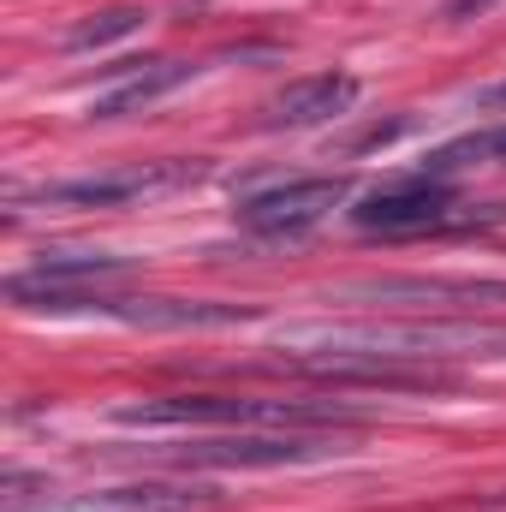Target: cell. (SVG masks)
<instances>
[{"label":"cell","instance_id":"52a82bcc","mask_svg":"<svg viewBox=\"0 0 506 512\" xmlns=\"http://www.w3.org/2000/svg\"><path fill=\"white\" fill-rule=\"evenodd\" d=\"M340 304H506V280L477 274H387L334 286Z\"/></svg>","mask_w":506,"mask_h":512},{"label":"cell","instance_id":"ba28073f","mask_svg":"<svg viewBox=\"0 0 506 512\" xmlns=\"http://www.w3.org/2000/svg\"><path fill=\"white\" fill-rule=\"evenodd\" d=\"M352 108H358V78H346V72H316V78L286 84V90L262 108V126L268 131H304V126L346 120Z\"/></svg>","mask_w":506,"mask_h":512},{"label":"cell","instance_id":"5bb4252c","mask_svg":"<svg viewBox=\"0 0 506 512\" xmlns=\"http://www.w3.org/2000/svg\"><path fill=\"white\" fill-rule=\"evenodd\" d=\"M483 108H506V84H495V90H483Z\"/></svg>","mask_w":506,"mask_h":512},{"label":"cell","instance_id":"7a4b0ae2","mask_svg":"<svg viewBox=\"0 0 506 512\" xmlns=\"http://www.w3.org/2000/svg\"><path fill=\"white\" fill-rule=\"evenodd\" d=\"M126 429H352L346 399H268V393H167L114 411Z\"/></svg>","mask_w":506,"mask_h":512},{"label":"cell","instance_id":"9c48e42d","mask_svg":"<svg viewBox=\"0 0 506 512\" xmlns=\"http://www.w3.org/2000/svg\"><path fill=\"white\" fill-rule=\"evenodd\" d=\"M120 84L114 90H96L90 96V120H126V114H143L155 108L161 96H173L197 66L191 60H120Z\"/></svg>","mask_w":506,"mask_h":512},{"label":"cell","instance_id":"30bf717a","mask_svg":"<svg viewBox=\"0 0 506 512\" xmlns=\"http://www.w3.org/2000/svg\"><path fill=\"white\" fill-rule=\"evenodd\" d=\"M506 161V126H489V131H471V137H453L441 149H429L423 173L429 179H453L465 167H501Z\"/></svg>","mask_w":506,"mask_h":512},{"label":"cell","instance_id":"8fae6325","mask_svg":"<svg viewBox=\"0 0 506 512\" xmlns=\"http://www.w3.org/2000/svg\"><path fill=\"white\" fill-rule=\"evenodd\" d=\"M126 274V256H102V251H66V256H42L24 268V280L36 286H90V280H114Z\"/></svg>","mask_w":506,"mask_h":512},{"label":"cell","instance_id":"4fadbf2b","mask_svg":"<svg viewBox=\"0 0 506 512\" xmlns=\"http://www.w3.org/2000/svg\"><path fill=\"white\" fill-rule=\"evenodd\" d=\"M489 6H495V0H447V6H441V18H453V24H459V18H483Z\"/></svg>","mask_w":506,"mask_h":512},{"label":"cell","instance_id":"8992f818","mask_svg":"<svg viewBox=\"0 0 506 512\" xmlns=\"http://www.w3.org/2000/svg\"><path fill=\"white\" fill-rule=\"evenodd\" d=\"M352 203V179L346 173H316V179H286L239 197V227H251L262 239H286V233H310L316 221H328L334 209Z\"/></svg>","mask_w":506,"mask_h":512},{"label":"cell","instance_id":"277c9868","mask_svg":"<svg viewBox=\"0 0 506 512\" xmlns=\"http://www.w3.org/2000/svg\"><path fill=\"white\" fill-rule=\"evenodd\" d=\"M506 209H471L459 203V191L447 179H405V185H387V191H370L352 221L370 227V233H453V227H477V221H501Z\"/></svg>","mask_w":506,"mask_h":512},{"label":"cell","instance_id":"3957f363","mask_svg":"<svg viewBox=\"0 0 506 512\" xmlns=\"http://www.w3.org/2000/svg\"><path fill=\"white\" fill-rule=\"evenodd\" d=\"M221 495L209 483L185 477H143V483H108V489H78V495H24V477L6 483L0 512H203Z\"/></svg>","mask_w":506,"mask_h":512},{"label":"cell","instance_id":"6da1fadb","mask_svg":"<svg viewBox=\"0 0 506 512\" xmlns=\"http://www.w3.org/2000/svg\"><path fill=\"white\" fill-rule=\"evenodd\" d=\"M286 370L316 382H381L411 387L417 370L441 364H501L506 322L501 316H393V322H286L274 334Z\"/></svg>","mask_w":506,"mask_h":512},{"label":"cell","instance_id":"7c38bea8","mask_svg":"<svg viewBox=\"0 0 506 512\" xmlns=\"http://www.w3.org/2000/svg\"><path fill=\"white\" fill-rule=\"evenodd\" d=\"M137 24H143L137 6H114V12H102V18H90V24H78V30H66V48H72V54L102 48V42H114V36H131Z\"/></svg>","mask_w":506,"mask_h":512},{"label":"cell","instance_id":"5b68a950","mask_svg":"<svg viewBox=\"0 0 506 512\" xmlns=\"http://www.w3.org/2000/svg\"><path fill=\"white\" fill-rule=\"evenodd\" d=\"M203 167L197 161H143V167H120V173H90V179H60L42 185L18 203H42V209H131V203H155L167 191L197 185Z\"/></svg>","mask_w":506,"mask_h":512}]
</instances>
